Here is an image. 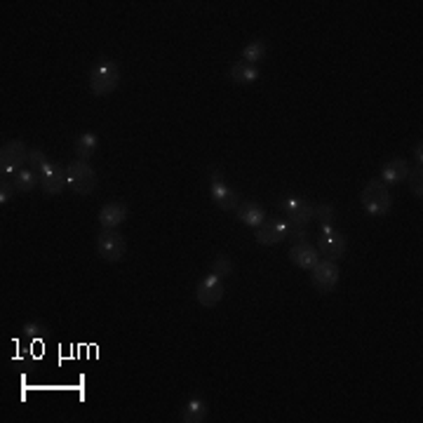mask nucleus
<instances>
[{
    "label": "nucleus",
    "instance_id": "nucleus-23",
    "mask_svg": "<svg viewBox=\"0 0 423 423\" xmlns=\"http://www.w3.org/2000/svg\"><path fill=\"white\" fill-rule=\"evenodd\" d=\"M407 181H409V190H412L416 197H421L423 195V169L421 167L409 169Z\"/></svg>",
    "mask_w": 423,
    "mask_h": 423
},
{
    "label": "nucleus",
    "instance_id": "nucleus-9",
    "mask_svg": "<svg viewBox=\"0 0 423 423\" xmlns=\"http://www.w3.org/2000/svg\"><path fill=\"white\" fill-rule=\"evenodd\" d=\"M97 252L104 261H120L127 252V240L118 231H104L97 238Z\"/></svg>",
    "mask_w": 423,
    "mask_h": 423
},
{
    "label": "nucleus",
    "instance_id": "nucleus-21",
    "mask_svg": "<svg viewBox=\"0 0 423 423\" xmlns=\"http://www.w3.org/2000/svg\"><path fill=\"white\" fill-rule=\"evenodd\" d=\"M268 54V45L264 40H252L250 45L243 49V61L252 63V66H257L259 61H264Z\"/></svg>",
    "mask_w": 423,
    "mask_h": 423
},
{
    "label": "nucleus",
    "instance_id": "nucleus-29",
    "mask_svg": "<svg viewBox=\"0 0 423 423\" xmlns=\"http://www.w3.org/2000/svg\"><path fill=\"white\" fill-rule=\"evenodd\" d=\"M423 146H421V139H419V144L414 146V158H416V167H421V162H423Z\"/></svg>",
    "mask_w": 423,
    "mask_h": 423
},
{
    "label": "nucleus",
    "instance_id": "nucleus-20",
    "mask_svg": "<svg viewBox=\"0 0 423 423\" xmlns=\"http://www.w3.org/2000/svg\"><path fill=\"white\" fill-rule=\"evenodd\" d=\"M38 183H40L38 174L28 167L19 169V172L14 174V186H17V193H31V190H35Z\"/></svg>",
    "mask_w": 423,
    "mask_h": 423
},
{
    "label": "nucleus",
    "instance_id": "nucleus-3",
    "mask_svg": "<svg viewBox=\"0 0 423 423\" xmlns=\"http://www.w3.org/2000/svg\"><path fill=\"white\" fill-rule=\"evenodd\" d=\"M28 153H31V148L24 141H5L3 148H0V174L7 176V179H14V174L24 169V165H28Z\"/></svg>",
    "mask_w": 423,
    "mask_h": 423
},
{
    "label": "nucleus",
    "instance_id": "nucleus-25",
    "mask_svg": "<svg viewBox=\"0 0 423 423\" xmlns=\"http://www.w3.org/2000/svg\"><path fill=\"white\" fill-rule=\"evenodd\" d=\"M212 273L226 280L233 273V261L228 257H216L214 261H212Z\"/></svg>",
    "mask_w": 423,
    "mask_h": 423
},
{
    "label": "nucleus",
    "instance_id": "nucleus-19",
    "mask_svg": "<svg viewBox=\"0 0 423 423\" xmlns=\"http://www.w3.org/2000/svg\"><path fill=\"white\" fill-rule=\"evenodd\" d=\"M97 146H99V137H97L94 132L80 134V137L75 139V155H78V160H87L90 162L92 155L97 153Z\"/></svg>",
    "mask_w": 423,
    "mask_h": 423
},
{
    "label": "nucleus",
    "instance_id": "nucleus-24",
    "mask_svg": "<svg viewBox=\"0 0 423 423\" xmlns=\"http://www.w3.org/2000/svg\"><path fill=\"white\" fill-rule=\"evenodd\" d=\"M47 158H45V153L42 151H35V148H31V153H28V169H33L35 174H38V179H40V172L45 169V165H47Z\"/></svg>",
    "mask_w": 423,
    "mask_h": 423
},
{
    "label": "nucleus",
    "instance_id": "nucleus-7",
    "mask_svg": "<svg viewBox=\"0 0 423 423\" xmlns=\"http://www.w3.org/2000/svg\"><path fill=\"white\" fill-rule=\"evenodd\" d=\"M345 247H348V240H345L343 233H338L334 226H322V233L317 238V252H320V257L338 261L345 254Z\"/></svg>",
    "mask_w": 423,
    "mask_h": 423
},
{
    "label": "nucleus",
    "instance_id": "nucleus-4",
    "mask_svg": "<svg viewBox=\"0 0 423 423\" xmlns=\"http://www.w3.org/2000/svg\"><path fill=\"white\" fill-rule=\"evenodd\" d=\"M66 181L75 193L90 195L97 188V172L87 160H73L66 165Z\"/></svg>",
    "mask_w": 423,
    "mask_h": 423
},
{
    "label": "nucleus",
    "instance_id": "nucleus-27",
    "mask_svg": "<svg viewBox=\"0 0 423 423\" xmlns=\"http://www.w3.org/2000/svg\"><path fill=\"white\" fill-rule=\"evenodd\" d=\"M26 336L33 338L35 343H40V341H45V338H47V329L42 327V324H38V322H31L26 327Z\"/></svg>",
    "mask_w": 423,
    "mask_h": 423
},
{
    "label": "nucleus",
    "instance_id": "nucleus-18",
    "mask_svg": "<svg viewBox=\"0 0 423 423\" xmlns=\"http://www.w3.org/2000/svg\"><path fill=\"white\" fill-rule=\"evenodd\" d=\"M228 75H231L233 82H238V85H250V82H257L261 73H259L257 66H252V63H247V61H235V63L231 66Z\"/></svg>",
    "mask_w": 423,
    "mask_h": 423
},
{
    "label": "nucleus",
    "instance_id": "nucleus-10",
    "mask_svg": "<svg viewBox=\"0 0 423 423\" xmlns=\"http://www.w3.org/2000/svg\"><path fill=\"white\" fill-rule=\"evenodd\" d=\"M223 292H226V280L219 278V275H214V273H209L207 278L197 285L195 299H197L200 306L212 308V306H216V303L223 299Z\"/></svg>",
    "mask_w": 423,
    "mask_h": 423
},
{
    "label": "nucleus",
    "instance_id": "nucleus-1",
    "mask_svg": "<svg viewBox=\"0 0 423 423\" xmlns=\"http://www.w3.org/2000/svg\"><path fill=\"white\" fill-rule=\"evenodd\" d=\"M360 202H362V209L369 216H386L393 207V195L384 181L372 179L360 193Z\"/></svg>",
    "mask_w": 423,
    "mask_h": 423
},
{
    "label": "nucleus",
    "instance_id": "nucleus-11",
    "mask_svg": "<svg viewBox=\"0 0 423 423\" xmlns=\"http://www.w3.org/2000/svg\"><path fill=\"white\" fill-rule=\"evenodd\" d=\"M127 214H130V207L123 200H111L99 209V226L104 231H113L125 221Z\"/></svg>",
    "mask_w": 423,
    "mask_h": 423
},
{
    "label": "nucleus",
    "instance_id": "nucleus-22",
    "mask_svg": "<svg viewBox=\"0 0 423 423\" xmlns=\"http://www.w3.org/2000/svg\"><path fill=\"white\" fill-rule=\"evenodd\" d=\"M320 221V226H334L336 221V212H334V204H315V216Z\"/></svg>",
    "mask_w": 423,
    "mask_h": 423
},
{
    "label": "nucleus",
    "instance_id": "nucleus-12",
    "mask_svg": "<svg viewBox=\"0 0 423 423\" xmlns=\"http://www.w3.org/2000/svg\"><path fill=\"white\" fill-rule=\"evenodd\" d=\"M40 186L47 195H59L63 188L68 186L66 181V169H61L54 162H47L45 169L40 172Z\"/></svg>",
    "mask_w": 423,
    "mask_h": 423
},
{
    "label": "nucleus",
    "instance_id": "nucleus-5",
    "mask_svg": "<svg viewBox=\"0 0 423 423\" xmlns=\"http://www.w3.org/2000/svg\"><path fill=\"white\" fill-rule=\"evenodd\" d=\"M278 207L287 214V221L294 226H308L315 216V204L308 197L301 195H285L278 202Z\"/></svg>",
    "mask_w": 423,
    "mask_h": 423
},
{
    "label": "nucleus",
    "instance_id": "nucleus-6",
    "mask_svg": "<svg viewBox=\"0 0 423 423\" xmlns=\"http://www.w3.org/2000/svg\"><path fill=\"white\" fill-rule=\"evenodd\" d=\"M209 193H212V200L219 204V209L223 212H235L238 204H240V195L233 190L226 179L221 176L219 169H209Z\"/></svg>",
    "mask_w": 423,
    "mask_h": 423
},
{
    "label": "nucleus",
    "instance_id": "nucleus-15",
    "mask_svg": "<svg viewBox=\"0 0 423 423\" xmlns=\"http://www.w3.org/2000/svg\"><path fill=\"white\" fill-rule=\"evenodd\" d=\"M235 214H238L240 221L247 223V226H250V228H259V226L266 221V209L261 207L259 202H254V200H245V202H240V204H238V209H235Z\"/></svg>",
    "mask_w": 423,
    "mask_h": 423
},
{
    "label": "nucleus",
    "instance_id": "nucleus-26",
    "mask_svg": "<svg viewBox=\"0 0 423 423\" xmlns=\"http://www.w3.org/2000/svg\"><path fill=\"white\" fill-rule=\"evenodd\" d=\"M17 193V186H14V179H7V176H3L0 179V202H7L12 200V195Z\"/></svg>",
    "mask_w": 423,
    "mask_h": 423
},
{
    "label": "nucleus",
    "instance_id": "nucleus-13",
    "mask_svg": "<svg viewBox=\"0 0 423 423\" xmlns=\"http://www.w3.org/2000/svg\"><path fill=\"white\" fill-rule=\"evenodd\" d=\"M289 238V221H264L257 228V243L259 245H280L282 240Z\"/></svg>",
    "mask_w": 423,
    "mask_h": 423
},
{
    "label": "nucleus",
    "instance_id": "nucleus-8",
    "mask_svg": "<svg viewBox=\"0 0 423 423\" xmlns=\"http://www.w3.org/2000/svg\"><path fill=\"white\" fill-rule=\"evenodd\" d=\"M338 275L341 273H338L336 261H329V259H320L313 268H310V280H313V287L322 294L334 292V287L338 285Z\"/></svg>",
    "mask_w": 423,
    "mask_h": 423
},
{
    "label": "nucleus",
    "instance_id": "nucleus-17",
    "mask_svg": "<svg viewBox=\"0 0 423 423\" xmlns=\"http://www.w3.org/2000/svg\"><path fill=\"white\" fill-rule=\"evenodd\" d=\"M207 419V402H204L200 395H193L186 407L181 409V421L183 423H202Z\"/></svg>",
    "mask_w": 423,
    "mask_h": 423
},
{
    "label": "nucleus",
    "instance_id": "nucleus-16",
    "mask_svg": "<svg viewBox=\"0 0 423 423\" xmlns=\"http://www.w3.org/2000/svg\"><path fill=\"white\" fill-rule=\"evenodd\" d=\"M407 174H409V165H407V160H402V158L388 160L386 165L381 167V181H384L386 186H395V183H400V181H407Z\"/></svg>",
    "mask_w": 423,
    "mask_h": 423
},
{
    "label": "nucleus",
    "instance_id": "nucleus-2",
    "mask_svg": "<svg viewBox=\"0 0 423 423\" xmlns=\"http://www.w3.org/2000/svg\"><path fill=\"white\" fill-rule=\"evenodd\" d=\"M120 85V68L116 61L111 59H99L90 70V90L97 97H106L116 92Z\"/></svg>",
    "mask_w": 423,
    "mask_h": 423
},
{
    "label": "nucleus",
    "instance_id": "nucleus-14",
    "mask_svg": "<svg viewBox=\"0 0 423 423\" xmlns=\"http://www.w3.org/2000/svg\"><path fill=\"white\" fill-rule=\"evenodd\" d=\"M289 261H292L294 266L310 271V268L320 261V252H317V247H313L310 243H294L292 250H289Z\"/></svg>",
    "mask_w": 423,
    "mask_h": 423
},
{
    "label": "nucleus",
    "instance_id": "nucleus-28",
    "mask_svg": "<svg viewBox=\"0 0 423 423\" xmlns=\"http://www.w3.org/2000/svg\"><path fill=\"white\" fill-rule=\"evenodd\" d=\"M289 238H292L294 243H308V226L289 223Z\"/></svg>",
    "mask_w": 423,
    "mask_h": 423
}]
</instances>
